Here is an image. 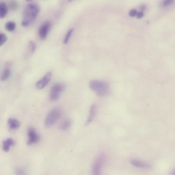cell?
I'll list each match as a JSON object with an SVG mask.
<instances>
[{"label": "cell", "instance_id": "obj_25", "mask_svg": "<svg viewBox=\"0 0 175 175\" xmlns=\"http://www.w3.org/2000/svg\"><path fill=\"white\" fill-rule=\"evenodd\" d=\"M29 24L30 23L28 22L23 20L22 21L21 23L22 25L24 27L28 26L29 25Z\"/></svg>", "mask_w": 175, "mask_h": 175}, {"label": "cell", "instance_id": "obj_8", "mask_svg": "<svg viewBox=\"0 0 175 175\" xmlns=\"http://www.w3.org/2000/svg\"><path fill=\"white\" fill-rule=\"evenodd\" d=\"M52 77V74L49 72L46 73L40 80L38 81L36 83V87L39 89H42L50 83Z\"/></svg>", "mask_w": 175, "mask_h": 175}, {"label": "cell", "instance_id": "obj_21", "mask_svg": "<svg viewBox=\"0 0 175 175\" xmlns=\"http://www.w3.org/2000/svg\"><path fill=\"white\" fill-rule=\"evenodd\" d=\"M138 12L136 10L132 9L129 12V15L131 17H134L137 16Z\"/></svg>", "mask_w": 175, "mask_h": 175}, {"label": "cell", "instance_id": "obj_4", "mask_svg": "<svg viewBox=\"0 0 175 175\" xmlns=\"http://www.w3.org/2000/svg\"><path fill=\"white\" fill-rule=\"evenodd\" d=\"M64 84L58 83L51 87L50 93V98L52 101H56L60 98L61 94L65 89Z\"/></svg>", "mask_w": 175, "mask_h": 175}, {"label": "cell", "instance_id": "obj_7", "mask_svg": "<svg viewBox=\"0 0 175 175\" xmlns=\"http://www.w3.org/2000/svg\"><path fill=\"white\" fill-rule=\"evenodd\" d=\"M51 27V24L49 21H45L41 25L38 31L39 37L41 40H43L46 38Z\"/></svg>", "mask_w": 175, "mask_h": 175}, {"label": "cell", "instance_id": "obj_9", "mask_svg": "<svg viewBox=\"0 0 175 175\" xmlns=\"http://www.w3.org/2000/svg\"><path fill=\"white\" fill-rule=\"evenodd\" d=\"M130 163L133 166L139 168L144 169H149L151 168L150 165L140 160L136 159H131L130 161Z\"/></svg>", "mask_w": 175, "mask_h": 175}, {"label": "cell", "instance_id": "obj_3", "mask_svg": "<svg viewBox=\"0 0 175 175\" xmlns=\"http://www.w3.org/2000/svg\"><path fill=\"white\" fill-rule=\"evenodd\" d=\"M62 110L60 108H55L49 112L44 121V125L46 128L53 126L60 118L62 115Z\"/></svg>", "mask_w": 175, "mask_h": 175}, {"label": "cell", "instance_id": "obj_20", "mask_svg": "<svg viewBox=\"0 0 175 175\" xmlns=\"http://www.w3.org/2000/svg\"><path fill=\"white\" fill-rule=\"evenodd\" d=\"M36 44L33 41H30L29 44V50L31 53H33L35 51Z\"/></svg>", "mask_w": 175, "mask_h": 175}, {"label": "cell", "instance_id": "obj_12", "mask_svg": "<svg viewBox=\"0 0 175 175\" xmlns=\"http://www.w3.org/2000/svg\"><path fill=\"white\" fill-rule=\"evenodd\" d=\"M16 144V142L11 138L7 139L3 142V149L4 151L8 152L10 148V147L14 146Z\"/></svg>", "mask_w": 175, "mask_h": 175}, {"label": "cell", "instance_id": "obj_18", "mask_svg": "<svg viewBox=\"0 0 175 175\" xmlns=\"http://www.w3.org/2000/svg\"><path fill=\"white\" fill-rule=\"evenodd\" d=\"M74 31V29L72 28L70 29L68 31L67 34H66L64 39V43L65 44H66L68 43L70 37V36L73 33Z\"/></svg>", "mask_w": 175, "mask_h": 175}, {"label": "cell", "instance_id": "obj_5", "mask_svg": "<svg viewBox=\"0 0 175 175\" xmlns=\"http://www.w3.org/2000/svg\"><path fill=\"white\" fill-rule=\"evenodd\" d=\"M106 159L105 155L102 154L95 159L92 166V172L93 174H101L106 161Z\"/></svg>", "mask_w": 175, "mask_h": 175}, {"label": "cell", "instance_id": "obj_2", "mask_svg": "<svg viewBox=\"0 0 175 175\" xmlns=\"http://www.w3.org/2000/svg\"><path fill=\"white\" fill-rule=\"evenodd\" d=\"M40 8L38 4L32 3L27 4L23 12V21L29 23L34 22L37 17Z\"/></svg>", "mask_w": 175, "mask_h": 175}, {"label": "cell", "instance_id": "obj_14", "mask_svg": "<svg viewBox=\"0 0 175 175\" xmlns=\"http://www.w3.org/2000/svg\"><path fill=\"white\" fill-rule=\"evenodd\" d=\"M8 12V8L4 2H2L0 4V17L3 19L6 16Z\"/></svg>", "mask_w": 175, "mask_h": 175}, {"label": "cell", "instance_id": "obj_6", "mask_svg": "<svg viewBox=\"0 0 175 175\" xmlns=\"http://www.w3.org/2000/svg\"><path fill=\"white\" fill-rule=\"evenodd\" d=\"M28 140L27 144L31 145L38 142L40 137L35 129L33 127L29 128L28 130Z\"/></svg>", "mask_w": 175, "mask_h": 175}, {"label": "cell", "instance_id": "obj_23", "mask_svg": "<svg viewBox=\"0 0 175 175\" xmlns=\"http://www.w3.org/2000/svg\"><path fill=\"white\" fill-rule=\"evenodd\" d=\"M16 173L18 175H22L25 174L23 170L20 168L17 169L16 170Z\"/></svg>", "mask_w": 175, "mask_h": 175}, {"label": "cell", "instance_id": "obj_17", "mask_svg": "<svg viewBox=\"0 0 175 175\" xmlns=\"http://www.w3.org/2000/svg\"><path fill=\"white\" fill-rule=\"evenodd\" d=\"M9 8L12 11H16L18 8V4L15 1H12L10 2Z\"/></svg>", "mask_w": 175, "mask_h": 175}, {"label": "cell", "instance_id": "obj_10", "mask_svg": "<svg viewBox=\"0 0 175 175\" xmlns=\"http://www.w3.org/2000/svg\"><path fill=\"white\" fill-rule=\"evenodd\" d=\"M97 112V107L95 104H93L90 108L89 114L86 123V125H88L93 121L95 117Z\"/></svg>", "mask_w": 175, "mask_h": 175}, {"label": "cell", "instance_id": "obj_15", "mask_svg": "<svg viewBox=\"0 0 175 175\" xmlns=\"http://www.w3.org/2000/svg\"><path fill=\"white\" fill-rule=\"evenodd\" d=\"M5 28L8 31L10 32L13 31L16 29V24L13 22L9 21L6 24Z\"/></svg>", "mask_w": 175, "mask_h": 175}, {"label": "cell", "instance_id": "obj_11", "mask_svg": "<svg viewBox=\"0 0 175 175\" xmlns=\"http://www.w3.org/2000/svg\"><path fill=\"white\" fill-rule=\"evenodd\" d=\"M8 124L10 129L12 130L19 129L21 126V123L18 120L12 118L8 120Z\"/></svg>", "mask_w": 175, "mask_h": 175}, {"label": "cell", "instance_id": "obj_19", "mask_svg": "<svg viewBox=\"0 0 175 175\" xmlns=\"http://www.w3.org/2000/svg\"><path fill=\"white\" fill-rule=\"evenodd\" d=\"M7 38L6 35L4 33L0 34V46H1L7 41Z\"/></svg>", "mask_w": 175, "mask_h": 175}, {"label": "cell", "instance_id": "obj_13", "mask_svg": "<svg viewBox=\"0 0 175 175\" xmlns=\"http://www.w3.org/2000/svg\"><path fill=\"white\" fill-rule=\"evenodd\" d=\"M72 121L70 119H67L63 121L60 125V129L62 130H68L71 127L72 124Z\"/></svg>", "mask_w": 175, "mask_h": 175}, {"label": "cell", "instance_id": "obj_22", "mask_svg": "<svg viewBox=\"0 0 175 175\" xmlns=\"http://www.w3.org/2000/svg\"><path fill=\"white\" fill-rule=\"evenodd\" d=\"M173 1H171V0H167V1H164L163 3V6L164 7L168 6Z\"/></svg>", "mask_w": 175, "mask_h": 175}, {"label": "cell", "instance_id": "obj_16", "mask_svg": "<svg viewBox=\"0 0 175 175\" xmlns=\"http://www.w3.org/2000/svg\"><path fill=\"white\" fill-rule=\"evenodd\" d=\"M10 70L8 68H6L2 72L1 79L2 81H5L9 77L10 75Z\"/></svg>", "mask_w": 175, "mask_h": 175}, {"label": "cell", "instance_id": "obj_1", "mask_svg": "<svg viewBox=\"0 0 175 175\" xmlns=\"http://www.w3.org/2000/svg\"><path fill=\"white\" fill-rule=\"evenodd\" d=\"M91 89L101 97L106 95L109 91V84L104 81L93 80L89 83Z\"/></svg>", "mask_w": 175, "mask_h": 175}, {"label": "cell", "instance_id": "obj_24", "mask_svg": "<svg viewBox=\"0 0 175 175\" xmlns=\"http://www.w3.org/2000/svg\"><path fill=\"white\" fill-rule=\"evenodd\" d=\"M144 13L142 11H140L138 12L137 15V17L138 19H141L144 16Z\"/></svg>", "mask_w": 175, "mask_h": 175}]
</instances>
